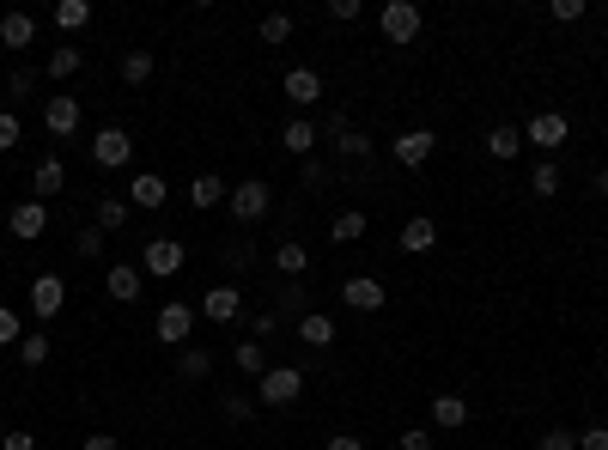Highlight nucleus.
I'll use <instances>...</instances> for the list:
<instances>
[{
	"label": "nucleus",
	"mask_w": 608,
	"mask_h": 450,
	"mask_svg": "<svg viewBox=\"0 0 608 450\" xmlns=\"http://www.w3.org/2000/svg\"><path fill=\"white\" fill-rule=\"evenodd\" d=\"M298 396H304V371L298 365H268L256 378V402L262 408H292Z\"/></svg>",
	"instance_id": "obj_1"
},
{
	"label": "nucleus",
	"mask_w": 608,
	"mask_h": 450,
	"mask_svg": "<svg viewBox=\"0 0 608 450\" xmlns=\"http://www.w3.org/2000/svg\"><path fill=\"white\" fill-rule=\"evenodd\" d=\"M92 165L98 171H128L134 165V134L128 128H98L92 134Z\"/></svg>",
	"instance_id": "obj_2"
},
{
	"label": "nucleus",
	"mask_w": 608,
	"mask_h": 450,
	"mask_svg": "<svg viewBox=\"0 0 608 450\" xmlns=\"http://www.w3.org/2000/svg\"><path fill=\"white\" fill-rule=\"evenodd\" d=\"M225 207H232V219H238V225H256V219H268L274 189H268L262 177H250V183H238L232 195H225Z\"/></svg>",
	"instance_id": "obj_3"
},
{
	"label": "nucleus",
	"mask_w": 608,
	"mask_h": 450,
	"mask_svg": "<svg viewBox=\"0 0 608 450\" xmlns=\"http://www.w3.org/2000/svg\"><path fill=\"white\" fill-rule=\"evenodd\" d=\"M183 262H189V250H183L177 238H152V244H140V274H152V280L183 274Z\"/></svg>",
	"instance_id": "obj_4"
},
{
	"label": "nucleus",
	"mask_w": 608,
	"mask_h": 450,
	"mask_svg": "<svg viewBox=\"0 0 608 450\" xmlns=\"http://www.w3.org/2000/svg\"><path fill=\"white\" fill-rule=\"evenodd\" d=\"M377 31H384L396 49H408L420 37V7H414V0H390V7L377 13Z\"/></svg>",
	"instance_id": "obj_5"
},
{
	"label": "nucleus",
	"mask_w": 608,
	"mask_h": 450,
	"mask_svg": "<svg viewBox=\"0 0 608 450\" xmlns=\"http://www.w3.org/2000/svg\"><path fill=\"white\" fill-rule=\"evenodd\" d=\"M341 305L347 311H384L390 292H384V280H377V274H347L341 280Z\"/></svg>",
	"instance_id": "obj_6"
},
{
	"label": "nucleus",
	"mask_w": 608,
	"mask_h": 450,
	"mask_svg": "<svg viewBox=\"0 0 608 450\" xmlns=\"http://www.w3.org/2000/svg\"><path fill=\"white\" fill-rule=\"evenodd\" d=\"M390 153H396V165H402V171H420V165L438 153V134H432V128H408V134H396Z\"/></svg>",
	"instance_id": "obj_7"
},
{
	"label": "nucleus",
	"mask_w": 608,
	"mask_h": 450,
	"mask_svg": "<svg viewBox=\"0 0 608 450\" xmlns=\"http://www.w3.org/2000/svg\"><path fill=\"white\" fill-rule=\"evenodd\" d=\"M43 128H49L55 140H73V134H80V98H67V92L43 98Z\"/></svg>",
	"instance_id": "obj_8"
},
{
	"label": "nucleus",
	"mask_w": 608,
	"mask_h": 450,
	"mask_svg": "<svg viewBox=\"0 0 608 450\" xmlns=\"http://www.w3.org/2000/svg\"><path fill=\"white\" fill-rule=\"evenodd\" d=\"M7 225H13V238H19V244H37V238L49 232V201H37V195L19 201V207L7 213Z\"/></svg>",
	"instance_id": "obj_9"
},
{
	"label": "nucleus",
	"mask_w": 608,
	"mask_h": 450,
	"mask_svg": "<svg viewBox=\"0 0 608 450\" xmlns=\"http://www.w3.org/2000/svg\"><path fill=\"white\" fill-rule=\"evenodd\" d=\"M566 134H572V122L560 110H536L523 122V146H566Z\"/></svg>",
	"instance_id": "obj_10"
},
{
	"label": "nucleus",
	"mask_w": 608,
	"mask_h": 450,
	"mask_svg": "<svg viewBox=\"0 0 608 450\" xmlns=\"http://www.w3.org/2000/svg\"><path fill=\"white\" fill-rule=\"evenodd\" d=\"M195 311H201L207 323H219V329H225V323H238V317H244V292H238V286H213Z\"/></svg>",
	"instance_id": "obj_11"
},
{
	"label": "nucleus",
	"mask_w": 608,
	"mask_h": 450,
	"mask_svg": "<svg viewBox=\"0 0 608 450\" xmlns=\"http://www.w3.org/2000/svg\"><path fill=\"white\" fill-rule=\"evenodd\" d=\"M171 201V183L159 177V171H134L128 177V207H146V213H159Z\"/></svg>",
	"instance_id": "obj_12"
},
{
	"label": "nucleus",
	"mask_w": 608,
	"mask_h": 450,
	"mask_svg": "<svg viewBox=\"0 0 608 450\" xmlns=\"http://www.w3.org/2000/svg\"><path fill=\"white\" fill-rule=\"evenodd\" d=\"M195 323H201V311H195V305H183V298H177V305H165V311H159V341L183 347V341L195 335Z\"/></svg>",
	"instance_id": "obj_13"
},
{
	"label": "nucleus",
	"mask_w": 608,
	"mask_h": 450,
	"mask_svg": "<svg viewBox=\"0 0 608 450\" xmlns=\"http://www.w3.org/2000/svg\"><path fill=\"white\" fill-rule=\"evenodd\" d=\"M61 305H67V286H61V274H37L31 280V317H61Z\"/></svg>",
	"instance_id": "obj_14"
},
{
	"label": "nucleus",
	"mask_w": 608,
	"mask_h": 450,
	"mask_svg": "<svg viewBox=\"0 0 608 450\" xmlns=\"http://www.w3.org/2000/svg\"><path fill=\"white\" fill-rule=\"evenodd\" d=\"M286 98H292L298 110L323 104V73H317V67H286Z\"/></svg>",
	"instance_id": "obj_15"
},
{
	"label": "nucleus",
	"mask_w": 608,
	"mask_h": 450,
	"mask_svg": "<svg viewBox=\"0 0 608 450\" xmlns=\"http://www.w3.org/2000/svg\"><path fill=\"white\" fill-rule=\"evenodd\" d=\"M469 426V402L456 396V390H444V396H432V432H463Z\"/></svg>",
	"instance_id": "obj_16"
},
{
	"label": "nucleus",
	"mask_w": 608,
	"mask_h": 450,
	"mask_svg": "<svg viewBox=\"0 0 608 450\" xmlns=\"http://www.w3.org/2000/svg\"><path fill=\"white\" fill-rule=\"evenodd\" d=\"M140 280H146V274H140L134 262H110V274H104V292L116 298V305H134V298H140Z\"/></svg>",
	"instance_id": "obj_17"
},
{
	"label": "nucleus",
	"mask_w": 608,
	"mask_h": 450,
	"mask_svg": "<svg viewBox=\"0 0 608 450\" xmlns=\"http://www.w3.org/2000/svg\"><path fill=\"white\" fill-rule=\"evenodd\" d=\"M225 195H232V189H225V177H213V171H201V177L189 183V207H195V213H213V207H225Z\"/></svg>",
	"instance_id": "obj_18"
},
{
	"label": "nucleus",
	"mask_w": 608,
	"mask_h": 450,
	"mask_svg": "<svg viewBox=\"0 0 608 450\" xmlns=\"http://www.w3.org/2000/svg\"><path fill=\"white\" fill-rule=\"evenodd\" d=\"M61 189H67V165H61L55 153H49V159H37V171H31V195H37V201H49V195H61Z\"/></svg>",
	"instance_id": "obj_19"
},
{
	"label": "nucleus",
	"mask_w": 608,
	"mask_h": 450,
	"mask_svg": "<svg viewBox=\"0 0 608 450\" xmlns=\"http://www.w3.org/2000/svg\"><path fill=\"white\" fill-rule=\"evenodd\" d=\"M128 219H134V207H128V195H104L98 201V213H92V225L110 238V232H128Z\"/></svg>",
	"instance_id": "obj_20"
},
{
	"label": "nucleus",
	"mask_w": 608,
	"mask_h": 450,
	"mask_svg": "<svg viewBox=\"0 0 608 450\" xmlns=\"http://www.w3.org/2000/svg\"><path fill=\"white\" fill-rule=\"evenodd\" d=\"M432 244H438V225H432L426 213H414V219L402 225V256H426Z\"/></svg>",
	"instance_id": "obj_21"
},
{
	"label": "nucleus",
	"mask_w": 608,
	"mask_h": 450,
	"mask_svg": "<svg viewBox=\"0 0 608 450\" xmlns=\"http://www.w3.org/2000/svg\"><path fill=\"white\" fill-rule=\"evenodd\" d=\"M298 341L304 347H335V317L329 311H304L298 317Z\"/></svg>",
	"instance_id": "obj_22"
},
{
	"label": "nucleus",
	"mask_w": 608,
	"mask_h": 450,
	"mask_svg": "<svg viewBox=\"0 0 608 450\" xmlns=\"http://www.w3.org/2000/svg\"><path fill=\"white\" fill-rule=\"evenodd\" d=\"M49 19H55L61 37H73V31H86V25H92V0H55V13H49Z\"/></svg>",
	"instance_id": "obj_23"
},
{
	"label": "nucleus",
	"mask_w": 608,
	"mask_h": 450,
	"mask_svg": "<svg viewBox=\"0 0 608 450\" xmlns=\"http://www.w3.org/2000/svg\"><path fill=\"white\" fill-rule=\"evenodd\" d=\"M280 146H286V153H298V159H311V153H317V122H304V116L286 122V128H280Z\"/></svg>",
	"instance_id": "obj_24"
},
{
	"label": "nucleus",
	"mask_w": 608,
	"mask_h": 450,
	"mask_svg": "<svg viewBox=\"0 0 608 450\" xmlns=\"http://www.w3.org/2000/svg\"><path fill=\"white\" fill-rule=\"evenodd\" d=\"M0 43H7V49H31L37 43V19L31 13H7V19H0Z\"/></svg>",
	"instance_id": "obj_25"
},
{
	"label": "nucleus",
	"mask_w": 608,
	"mask_h": 450,
	"mask_svg": "<svg viewBox=\"0 0 608 450\" xmlns=\"http://www.w3.org/2000/svg\"><path fill=\"white\" fill-rule=\"evenodd\" d=\"M274 268L286 274V280H298V274H311V250H304V244H274Z\"/></svg>",
	"instance_id": "obj_26"
},
{
	"label": "nucleus",
	"mask_w": 608,
	"mask_h": 450,
	"mask_svg": "<svg viewBox=\"0 0 608 450\" xmlns=\"http://www.w3.org/2000/svg\"><path fill=\"white\" fill-rule=\"evenodd\" d=\"M232 365L244 371V378H262V371H268V341H238L232 347Z\"/></svg>",
	"instance_id": "obj_27"
},
{
	"label": "nucleus",
	"mask_w": 608,
	"mask_h": 450,
	"mask_svg": "<svg viewBox=\"0 0 608 450\" xmlns=\"http://www.w3.org/2000/svg\"><path fill=\"white\" fill-rule=\"evenodd\" d=\"M487 153H493L499 165H511V159L523 153V128H505V122H499V128L487 134Z\"/></svg>",
	"instance_id": "obj_28"
},
{
	"label": "nucleus",
	"mask_w": 608,
	"mask_h": 450,
	"mask_svg": "<svg viewBox=\"0 0 608 450\" xmlns=\"http://www.w3.org/2000/svg\"><path fill=\"white\" fill-rule=\"evenodd\" d=\"M365 225H371V219H365L359 207H347V213H335V225H329V238H335V244H359V238H365Z\"/></svg>",
	"instance_id": "obj_29"
},
{
	"label": "nucleus",
	"mask_w": 608,
	"mask_h": 450,
	"mask_svg": "<svg viewBox=\"0 0 608 450\" xmlns=\"http://www.w3.org/2000/svg\"><path fill=\"white\" fill-rule=\"evenodd\" d=\"M177 371H183L189 384H201V378H213V353H207V347H183V353H177Z\"/></svg>",
	"instance_id": "obj_30"
},
{
	"label": "nucleus",
	"mask_w": 608,
	"mask_h": 450,
	"mask_svg": "<svg viewBox=\"0 0 608 450\" xmlns=\"http://www.w3.org/2000/svg\"><path fill=\"white\" fill-rule=\"evenodd\" d=\"M152 67H159V61H152V49H128V55H122V80H128V86H146Z\"/></svg>",
	"instance_id": "obj_31"
},
{
	"label": "nucleus",
	"mask_w": 608,
	"mask_h": 450,
	"mask_svg": "<svg viewBox=\"0 0 608 450\" xmlns=\"http://www.w3.org/2000/svg\"><path fill=\"white\" fill-rule=\"evenodd\" d=\"M80 61H86L80 49H67V43H61V49H49L43 67H49V80H73V73H80Z\"/></svg>",
	"instance_id": "obj_32"
},
{
	"label": "nucleus",
	"mask_w": 608,
	"mask_h": 450,
	"mask_svg": "<svg viewBox=\"0 0 608 450\" xmlns=\"http://www.w3.org/2000/svg\"><path fill=\"white\" fill-rule=\"evenodd\" d=\"M19 365H31V371L49 365V335H43V329H31V335L19 341Z\"/></svg>",
	"instance_id": "obj_33"
},
{
	"label": "nucleus",
	"mask_w": 608,
	"mask_h": 450,
	"mask_svg": "<svg viewBox=\"0 0 608 450\" xmlns=\"http://www.w3.org/2000/svg\"><path fill=\"white\" fill-rule=\"evenodd\" d=\"M529 195H560V165L554 159H542L536 171H529Z\"/></svg>",
	"instance_id": "obj_34"
},
{
	"label": "nucleus",
	"mask_w": 608,
	"mask_h": 450,
	"mask_svg": "<svg viewBox=\"0 0 608 450\" xmlns=\"http://www.w3.org/2000/svg\"><path fill=\"white\" fill-rule=\"evenodd\" d=\"M256 37H262V43H286V37H292V13H268V19L256 25Z\"/></svg>",
	"instance_id": "obj_35"
},
{
	"label": "nucleus",
	"mask_w": 608,
	"mask_h": 450,
	"mask_svg": "<svg viewBox=\"0 0 608 450\" xmlns=\"http://www.w3.org/2000/svg\"><path fill=\"white\" fill-rule=\"evenodd\" d=\"M25 341V323H19V311L13 305H0V347H19Z\"/></svg>",
	"instance_id": "obj_36"
},
{
	"label": "nucleus",
	"mask_w": 608,
	"mask_h": 450,
	"mask_svg": "<svg viewBox=\"0 0 608 450\" xmlns=\"http://www.w3.org/2000/svg\"><path fill=\"white\" fill-rule=\"evenodd\" d=\"M104 244H110V238L98 232V225H86V232H80V238H73V250H80L86 262H98V256H104Z\"/></svg>",
	"instance_id": "obj_37"
},
{
	"label": "nucleus",
	"mask_w": 608,
	"mask_h": 450,
	"mask_svg": "<svg viewBox=\"0 0 608 450\" xmlns=\"http://www.w3.org/2000/svg\"><path fill=\"white\" fill-rule=\"evenodd\" d=\"M536 450H578V432H566V426H548V432L536 438Z\"/></svg>",
	"instance_id": "obj_38"
},
{
	"label": "nucleus",
	"mask_w": 608,
	"mask_h": 450,
	"mask_svg": "<svg viewBox=\"0 0 608 450\" xmlns=\"http://www.w3.org/2000/svg\"><path fill=\"white\" fill-rule=\"evenodd\" d=\"M7 92H13V104H19V98H31V92H37V67H13Z\"/></svg>",
	"instance_id": "obj_39"
},
{
	"label": "nucleus",
	"mask_w": 608,
	"mask_h": 450,
	"mask_svg": "<svg viewBox=\"0 0 608 450\" xmlns=\"http://www.w3.org/2000/svg\"><path fill=\"white\" fill-rule=\"evenodd\" d=\"M25 140V128H19V116L13 110H0V153H13V146Z\"/></svg>",
	"instance_id": "obj_40"
},
{
	"label": "nucleus",
	"mask_w": 608,
	"mask_h": 450,
	"mask_svg": "<svg viewBox=\"0 0 608 450\" xmlns=\"http://www.w3.org/2000/svg\"><path fill=\"white\" fill-rule=\"evenodd\" d=\"M219 414H225V420H250L256 402H250V396H219Z\"/></svg>",
	"instance_id": "obj_41"
},
{
	"label": "nucleus",
	"mask_w": 608,
	"mask_h": 450,
	"mask_svg": "<svg viewBox=\"0 0 608 450\" xmlns=\"http://www.w3.org/2000/svg\"><path fill=\"white\" fill-rule=\"evenodd\" d=\"M548 13H554V25H578L584 19V0H554Z\"/></svg>",
	"instance_id": "obj_42"
},
{
	"label": "nucleus",
	"mask_w": 608,
	"mask_h": 450,
	"mask_svg": "<svg viewBox=\"0 0 608 450\" xmlns=\"http://www.w3.org/2000/svg\"><path fill=\"white\" fill-rule=\"evenodd\" d=\"M359 13H365V7H359V0H329V19H335V25H353Z\"/></svg>",
	"instance_id": "obj_43"
},
{
	"label": "nucleus",
	"mask_w": 608,
	"mask_h": 450,
	"mask_svg": "<svg viewBox=\"0 0 608 450\" xmlns=\"http://www.w3.org/2000/svg\"><path fill=\"white\" fill-rule=\"evenodd\" d=\"M341 153H347V159H365V153H371V140H365L359 128H347V134H341Z\"/></svg>",
	"instance_id": "obj_44"
},
{
	"label": "nucleus",
	"mask_w": 608,
	"mask_h": 450,
	"mask_svg": "<svg viewBox=\"0 0 608 450\" xmlns=\"http://www.w3.org/2000/svg\"><path fill=\"white\" fill-rule=\"evenodd\" d=\"M280 329V311H256V329H250V341H268Z\"/></svg>",
	"instance_id": "obj_45"
},
{
	"label": "nucleus",
	"mask_w": 608,
	"mask_h": 450,
	"mask_svg": "<svg viewBox=\"0 0 608 450\" xmlns=\"http://www.w3.org/2000/svg\"><path fill=\"white\" fill-rule=\"evenodd\" d=\"M402 450H432V426H408L402 432Z\"/></svg>",
	"instance_id": "obj_46"
},
{
	"label": "nucleus",
	"mask_w": 608,
	"mask_h": 450,
	"mask_svg": "<svg viewBox=\"0 0 608 450\" xmlns=\"http://www.w3.org/2000/svg\"><path fill=\"white\" fill-rule=\"evenodd\" d=\"M578 450H608V426H584L578 432Z\"/></svg>",
	"instance_id": "obj_47"
},
{
	"label": "nucleus",
	"mask_w": 608,
	"mask_h": 450,
	"mask_svg": "<svg viewBox=\"0 0 608 450\" xmlns=\"http://www.w3.org/2000/svg\"><path fill=\"white\" fill-rule=\"evenodd\" d=\"M0 450H37V438L31 432H7V438H0Z\"/></svg>",
	"instance_id": "obj_48"
},
{
	"label": "nucleus",
	"mask_w": 608,
	"mask_h": 450,
	"mask_svg": "<svg viewBox=\"0 0 608 450\" xmlns=\"http://www.w3.org/2000/svg\"><path fill=\"white\" fill-rule=\"evenodd\" d=\"M80 450H122V438H110V432H92V438H86Z\"/></svg>",
	"instance_id": "obj_49"
},
{
	"label": "nucleus",
	"mask_w": 608,
	"mask_h": 450,
	"mask_svg": "<svg viewBox=\"0 0 608 450\" xmlns=\"http://www.w3.org/2000/svg\"><path fill=\"white\" fill-rule=\"evenodd\" d=\"M323 450H365V438H353V432H335V438H329Z\"/></svg>",
	"instance_id": "obj_50"
},
{
	"label": "nucleus",
	"mask_w": 608,
	"mask_h": 450,
	"mask_svg": "<svg viewBox=\"0 0 608 450\" xmlns=\"http://www.w3.org/2000/svg\"><path fill=\"white\" fill-rule=\"evenodd\" d=\"M590 189H596V195H608V171H596V177H590Z\"/></svg>",
	"instance_id": "obj_51"
},
{
	"label": "nucleus",
	"mask_w": 608,
	"mask_h": 450,
	"mask_svg": "<svg viewBox=\"0 0 608 450\" xmlns=\"http://www.w3.org/2000/svg\"><path fill=\"white\" fill-rule=\"evenodd\" d=\"M0 438H7V432H0Z\"/></svg>",
	"instance_id": "obj_52"
}]
</instances>
